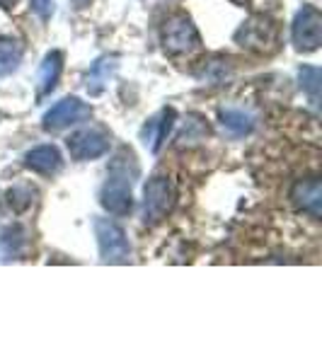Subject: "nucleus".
<instances>
[{"label":"nucleus","instance_id":"nucleus-1","mask_svg":"<svg viewBox=\"0 0 322 363\" xmlns=\"http://www.w3.org/2000/svg\"><path fill=\"white\" fill-rule=\"evenodd\" d=\"M138 177V165L136 155L128 148H121L114 155L112 165H109L107 182L102 184L99 191V203L107 213L112 216H128L133 211V194L131 184Z\"/></svg>","mask_w":322,"mask_h":363},{"label":"nucleus","instance_id":"nucleus-2","mask_svg":"<svg viewBox=\"0 0 322 363\" xmlns=\"http://www.w3.org/2000/svg\"><path fill=\"white\" fill-rule=\"evenodd\" d=\"M233 39L255 54H272L279 46V25L269 15H252L238 27Z\"/></svg>","mask_w":322,"mask_h":363},{"label":"nucleus","instance_id":"nucleus-3","mask_svg":"<svg viewBox=\"0 0 322 363\" xmlns=\"http://www.w3.org/2000/svg\"><path fill=\"white\" fill-rule=\"evenodd\" d=\"M199 46H201V37H199V29L191 22V17L184 13L170 15L165 25H162V49H165V54L184 56L191 54Z\"/></svg>","mask_w":322,"mask_h":363},{"label":"nucleus","instance_id":"nucleus-4","mask_svg":"<svg viewBox=\"0 0 322 363\" xmlns=\"http://www.w3.org/2000/svg\"><path fill=\"white\" fill-rule=\"evenodd\" d=\"M174 184L170 177H153L143 186V225H157L174 208Z\"/></svg>","mask_w":322,"mask_h":363},{"label":"nucleus","instance_id":"nucleus-5","mask_svg":"<svg viewBox=\"0 0 322 363\" xmlns=\"http://www.w3.org/2000/svg\"><path fill=\"white\" fill-rule=\"evenodd\" d=\"M95 235L99 245V257H102L104 264H126L131 259V245H128L126 233L114 220L97 218Z\"/></svg>","mask_w":322,"mask_h":363},{"label":"nucleus","instance_id":"nucleus-6","mask_svg":"<svg viewBox=\"0 0 322 363\" xmlns=\"http://www.w3.org/2000/svg\"><path fill=\"white\" fill-rule=\"evenodd\" d=\"M291 42H294L296 51L310 54V51L320 49L322 44V15L313 5H303L294 17L291 25Z\"/></svg>","mask_w":322,"mask_h":363},{"label":"nucleus","instance_id":"nucleus-7","mask_svg":"<svg viewBox=\"0 0 322 363\" xmlns=\"http://www.w3.org/2000/svg\"><path fill=\"white\" fill-rule=\"evenodd\" d=\"M66 145L73 160H95L109 150V133L102 126H87L70 133Z\"/></svg>","mask_w":322,"mask_h":363},{"label":"nucleus","instance_id":"nucleus-8","mask_svg":"<svg viewBox=\"0 0 322 363\" xmlns=\"http://www.w3.org/2000/svg\"><path fill=\"white\" fill-rule=\"evenodd\" d=\"M90 116H92L90 104L80 102L78 97H66L44 114L42 126L44 131H61V128L80 124V121L90 119Z\"/></svg>","mask_w":322,"mask_h":363},{"label":"nucleus","instance_id":"nucleus-9","mask_svg":"<svg viewBox=\"0 0 322 363\" xmlns=\"http://www.w3.org/2000/svg\"><path fill=\"white\" fill-rule=\"evenodd\" d=\"M291 201L298 211L308 213L310 218L318 220L322 213V184L318 177L298 179L291 189Z\"/></svg>","mask_w":322,"mask_h":363},{"label":"nucleus","instance_id":"nucleus-10","mask_svg":"<svg viewBox=\"0 0 322 363\" xmlns=\"http://www.w3.org/2000/svg\"><path fill=\"white\" fill-rule=\"evenodd\" d=\"M25 165L39 174H54L61 169L63 160L56 145H37L25 155Z\"/></svg>","mask_w":322,"mask_h":363},{"label":"nucleus","instance_id":"nucleus-11","mask_svg":"<svg viewBox=\"0 0 322 363\" xmlns=\"http://www.w3.org/2000/svg\"><path fill=\"white\" fill-rule=\"evenodd\" d=\"M174 119H177L174 109H162L155 119L148 121L143 136H145V145L150 143V150H153V153H157V150L162 148V143L167 140L170 131H172V126H174Z\"/></svg>","mask_w":322,"mask_h":363},{"label":"nucleus","instance_id":"nucleus-12","mask_svg":"<svg viewBox=\"0 0 322 363\" xmlns=\"http://www.w3.org/2000/svg\"><path fill=\"white\" fill-rule=\"evenodd\" d=\"M63 70V54L61 51H49L42 61V68H39V78H37V95L44 97L49 95L56 87L58 78H61Z\"/></svg>","mask_w":322,"mask_h":363},{"label":"nucleus","instance_id":"nucleus-13","mask_svg":"<svg viewBox=\"0 0 322 363\" xmlns=\"http://www.w3.org/2000/svg\"><path fill=\"white\" fill-rule=\"evenodd\" d=\"M218 119H221V126L226 128L231 136H248V133H252L255 128V116L248 114L245 109H235V107H223L218 112Z\"/></svg>","mask_w":322,"mask_h":363},{"label":"nucleus","instance_id":"nucleus-14","mask_svg":"<svg viewBox=\"0 0 322 363\" xmlns=\"http://www.w3.org/2000/svg\"><path fill=\"white\" fill-rule=\"evenodd\" d=\"M231 75H233V66L221 56H211V58H206V61H201V66L196 68V78L206 80V83H211V85L226 83Z\"/></svg>","mask_w":322,"mask_h":363},{"label":"nucleus","instance_id":"nucleus-15","mask_svg":"<svg viewBox=\"0 0 322 363\" xmlns=\"http://www.w3.org/2000/svg\"><path fill=\"white\" fill-rule=\"evenodd\" d=\"M22 46L13 39H0V78L15 73L22 63Z\"/></svg>","mask_w":322,"mask_h":363},{"label":"nucleus","instance_id":"nucleus-16","mask_svg":"<svg viewBox=\"0 0 322 363\" xmlns=\"http://www.w3.org/2000/svg\"><path fill=\"white\" fill-rule=\"evenodd\" d=\"M114 68H116L114 58H109V56L99 58L95 66H92L90 75H87V90H90L92 95H99V92L104 90V85H107L109 75L114 73Z\"/></svg>","mask_w":322,"mask_h":363},{"label":"nucleus","instance_id":"nucleus-17","mask_svg":"<svg viewBox=\"0 0 322 363\" xmlns=\"http://www.w3.org/2000/svg\"><path fill=\"white\" fill-rule=\"evenodd\" d=\"M301 87L303 90H308L310 95V104L313 107H318V90H320V70L318 68H301Z\"/></svg>","mask_w":322,"mask_h":363},{"label":"nucleus","instance_id":"nucleus-18","mask_svg":"<svg viewBox=\"0 0 322 363\" xmlns=\"http://www.w3.org/2000/svg\"><path fill=\"white\" fill-rule=\"evenodd\" d=\"M29 5H32V13L39 20H49L51 13H54V3L51 0H29Z\"/></svg>","mask_w":322,"mask_h":363},{"label":"nucleus","instance_id":"nucleus-19","mask_svg":"<svg viewBox=\"0 0 322 363\" xmlns=\"http://www.w3.org/2000/svg\"><path fill=\"white\" fill-rule=\"evenodd\" d=\"M17 5V0H0V8L3 10H10V8H15Z\"/></svg>","mask_w":322,"mask_h":363},{"label":"nucleus","instance_id":"nucleus-20","mask_svg":"<svg viewBox=\"0 0 322 363\" xmlns=\"http://www.w3.org/2000/svg\"><path fill=\"white\" fill-rule=\"evenodd\" d=\"M233 3H235V5H248L250 0H233Z\"/></svg>","mask_w":322,"mask_h":363}]
</instances>
